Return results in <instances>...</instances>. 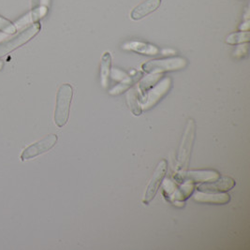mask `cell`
<instances>
[{
  "label": "cell",
  "mask_w": 250,
  "mask_h": 250,
  "mask_svg": "<svg viewBox=\"0 0 250 250\" xmlns=\"http://www.w3.org/2000/svg\"><path fill=\"white\" fill-rule=\"evenodd\" d=\"M161 4V0H146L137 6L132 11L130 17L133 20H141L147 16L148 14L157 11Z\"/></svg>",
  "instance_id": "obj_10"
},
{
  "label": "cell",
  "mask_w": 250,
  "mask_h": 250,
  "mask_svg": "<svg viewBox=\"0 0 250 250\" xmlns=\"http://www.w3.org/2000/svg\"><path fill=\"white\" fill-rule=\"evenodd\" d=\"M125 46H128L125 48H127L131 51H135L137 53H141L144 55H149V56L153 55L154 56L159 53V49L156 48L155 46L149 45V44L143 43V42H131Z\"/></svg>",
  "instance_id": "obj_14"
},
{
  "label": "cell",
  "mask_w": 250,
  "mask_h": 250,
  "mask_svg": "<svg viewBox=\"0 0 250 250\" xmlns=\"http://www.w3.org/2000/svg\"><path fill=\"white\" fill-rule=\"evenodd\" d=\"M160 76L161 75H159V74H156L154 76H149L146 79L144 80V82H142L140 88L143 90V92H146V90H147L149 87L152 86V83L154 84L155 83L158 82V80L159 79Z\"/></svg>",
  "instance_id": "obj_19"
},
{
  "label": "cell",
  "mask_w": 250,
  "mask_h": 250,
  "mask_svg": "<svg viewBox=\"0 0 250 250\" xmlns=\"http://www.w3.org/2000/svg\"><path fill=\"white\" fill-rule=\"evenodd\" d=\"M167 170H168V163L165 159H163L159 162L157 169L153 173L151 181L148 184L147 189H146L145 196H144V199H143V203L145 205L150 204L151 201L155 198V196L158 193L159 187L167 173Z\"/></svg>",
  "instance_id": "obj_6"
},
{
  "label": "cell",
  "mask_w": 250,
  "mask_h": 250,
  "mask_svg": "<svg viewBox=\"0 0 250 250\" xmlns=\"http://www.w3.org/2000/svg\"><path fill=\"white\" fill-rule=\"evenodd\" d=\"M3 67H4V63H3V61L0 59V70L3 68Z\"/></svg>",
  "instance_id": "obj_21"
},
{
  "label": "cell",
  "mask_w": 250,
  "mask_h": 250,
  "mask_svg": "<svg viewBox=\"0 0 250 250\" xmlns=\"http://www.w3.org/2000/svg\"><path fill=\"white\" fill-rule=\"evenodd\" d=\"M216 182H209L203 184L198 187L199 190L207 191V192H226L234 188L235 181L230 177H223L217 179Z\"/></svg>",
  "instance_id": "obj_9"
},
{
  "label": "cell",
  "mask_w": 250,
  "mask_h": 250,
  "mask_svg": "<svg viewBox=\"0 0 250 250\" xmlns=\"http://www.w3.org/2000/svg\"><path fill=\"white\" fill-rule=\"evenodd\" d=\"M171 83V79L166 78L164 81H162L158 86H156V88L151 90L148 95L147 101H146L144 104V109L149 110L159 103V101L166 95V93L169 91Z\"/></svg>",
  "instance_id": "obj_7"
},
{
  "label": "cell",
  "mask_w": 250,
  "mask_h": 250,
  "mask_svg": "<svg viewBox=\"0 0 250 250\" xmlns=\"http://www.w3.org/2000/svg\"><path fill=\"white\" fill-rule=\"evenodd\" d=\"M250 38L249 32L247 33H237V34L230 35L227 39L228 43L229 44H235L244 42H248Z\"/></svg>",
  "instance_id": "obj_18"
},
{
  "label": "cell",
  "mask_w": 250,
  "mask_h": 250,
  "mask_svg": "<svg viewBox=\"0 0 250 250\" xmlns=\"http://www.w3.org/2000/svg\"><path fill=\"white\" fill-rule=\"evenodd\" d=\"M188 182L185 183L184 186L181 188V189L179 190V194L177 197V199L179 200H185L187 199L188 196H190L194 190V186L192 183L190 182L189 180H188Z\"/></svg>",
  "instance_id": "obj_17"
},
{
  "label": "cell",
  "mask_w": 250,
  "mask_h": 250,
  "mask_svg": "<svg viewBox=\"0 0 250 250\" xmlns=\"http://www.w3.org/2000/svg\"><path fill=\"white\" fill-rule=\"evenodd\" d=\"M194 200L198 203L211 204V205H226L230 197L229 194L221 192H207V191H198L194 194Z\"/></svg>",
  "instance_id": "obj_8"
},
{
  "label": "cell",
  "mask_w": 250,
  "mask_h": 250,
  "mask_svg": "<svg viewBox=\"0 0 250 250\" xmlns=\"http://www.w3.org/2000/svg\"><path fill=\"white\" fill-rule=\"evenodd\" d=\"M41 1H42V6L48 7V4H49V1H50V0H41Z\"/></svg>",
  "instance_id": "obj_20"
},
{
  "label": "cell",
  "mask_w": 250,
  "mask_h": 250,
  "mask_svg": "<svg viewBox=\"0 0 250 250\" xmlns=\"http://www.w3.org/2000/svg\"><path fill=\"white\" fill-rule=\"evenodd\" d=\"M41 23L39 22L34 23L32 25L28 26L22 31L20 34L15 36L12 40L5 42L3 43H0V57L6 56L7 54H10L15 49L23 46L27 43L31 39H33L36 35L41 31Z\"/></svg>",
  "instance_id": "obj_3"
},
{
  "label": "cell",
  "mask_w": 250,
  "mask_h": 250,
  "mask_svg": "<svg viewBox=\"0 0 250 250\" xmlns=\"http://www.w3.org/2000/svg\"><path fill=\"white\" fill-rule=\"evenodd\" d=\"M112 67V56L109 52H105L103 54L102 62H101V76L103 87H106L109 83V77L111 74Z\"/></svg>",
  "instance_id": "obj_13"
},
{
  "label": "cell",
  "mask_w": 250,
  "mask_h": 250,
  "mask_svg": "<svg viewBox=\"0 0 250 250\" xmlns=\"http://www.w3.org/2000/svg\"><path fill=\"white\" fill-rule=\"evenodd\" d=\"M0 31L7 34H14L17 31V28L14 23L0 16Z\"/></svg>",
  "instance_id": "obj_16"
},
{
  "label": "cell",
  "mask_w": 250,
  "mask_h": 250,
  "mask_svg": "<svg viewBox=\"0 0 250 250\" xmlns=\"http://www.w3.org/2000/svg\"><path fill=\"white\" fill-rule=\"evenodd\" d=\"M32 3H33V7H35L36 4H37V3H36V0H32Z\"/></svg>",
  "instance_id": "obj_22"
},
{
  "label": "cell",
  "mask_w": 250,
  "mask_h": 250,
  "mask_svg": "<svg viewBox=\"0 0 250 250\" xmlns=\"http://www.w3.org/2000/svg\"><path fill=\"white\" fill-rule=\"evenodd\" d=\"M127 102H128V105H129V108L131 110V112L133 113L134 115L139 116L141 115L143 113V108L142 106L140 105V103L138 102V99H137L136 94L134 90H130L127 94Z\"/></svg>",
  "instance_id": "obj_15"
},
{
  "label": "cell",
  "mask_w": 250,
  "mask_h": 250,
  "mask_svg": "<svg viewBox=\"0 0 250 250\" xmlns=\"http://www.w3.org/2000/svg\"><path fill=\"white\" fill-rule=\"evenodd\" d=\"M196 135V123L193 119H189L188 125L186 126V130L181 140V144L177 154V164L176 170L178 171V177L183 178L187 172L189 159L191 156L192 148Z\"/></svg>",
  "instance_id": "obj_1"
},
{
  "label": "cell",
  "mask_w": 250,
  "mask_h": 250,
  "mask_svg": "<svg viewBox=\"0 0 250 250\" xmlns=\"http://www.w3.org/2000/svg\"><path fill=\"white\" fill-rule=\"evenodd\" d=\"M186 178L193 182H214L219 178V174L214 171H191L186 172Z\"/></svg>",
  "instance_id": "obj_12"
},
{
  "label": "cell",
  "mask_w": 250,
  "mask_h": 250,
  "mask_svg": "<svg viewBox=\"0 0 250 250\" xmlns=\"http://www.w3.org/2000/svg\"><path fill=\"white\" fill-rule=\"evenodd\" d=\"M58 137L56 134H50L41 141L35 143L33 145L25 148L21 154V160L26 161L29 159H34L36 157L42 155L46 152L50 151L57 145Z\"/></svg>",
  "instance_id": "obj_5"
},
{
  "label": "cell",
  "mask_w": 250,
  "mask_h": 250,
  "mask_svg": "<svg viewBox=\"0 0 250 250\" xmlns=\"http://www.w3.org/2000/svg\"><path fill=\"white\" fill-rule=\"evenodd\" d=\"M72 97L73 89L70 84L64 83L59 87L55 110V123L58 127H63L68 123Z\"/></svg>",
  "instance_id": "obj_2"
},
{
  "label": "cell",
  "mask_w": 250,
  "mask_h": 250,
  "mask_svg": "<svg viewBox=\"0 0 250 250\" xmlns=\"http://www.w3.org/2000/svg\"><path fill=\"white\" fill-rule=\"evenodd\" d=\"M187 66V61L181 57L161 59V60H152L143 65V69L148 73L154 72H163L181 69Z\"/></svg>",
  "instance_id": "obj_4"
},
{
  "label": "cell",
  "mask_w": 250,
  "mask_h": 250,
  "mask_svg": "<svg viewBox=\"0 0 250 250\" xmlns=\"http://www.w3.org/2000/svg\"><path fill=\"white\" fill-rule=\"evenodd\" d=\"M47 10H48L47 7L42 6L40 8H34L31 12L23 15V17H21L14 23L17 30L21 29L22 27L27 25V24L37 23L41 18H42L45 15Z\"/></svg>",
  "instance_id": "obj_11"
}]
</instances>
